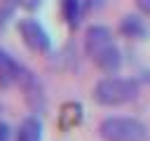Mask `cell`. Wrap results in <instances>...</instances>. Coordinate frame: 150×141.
I'll use <instances>...</instances> for the list:
<instances>
[{
    "label": "cell",
    "mask_w": 150,
    "mask_h": 141,
    "mask_svg": "<svg viewBox=\"0 0 150 141\" xmlns=\"http://www.w3.org/2000/svg\"><path fill=\"white\" fill-rule=\"evenodd\" d=\"M84 52L87 56L94 61V66L103 73H115L120 66H122V52L120 47L115 45V38H112V31L108 26H89L87 28V35H84Z\"/></svg>",
    "instance_id": "1"
},
{
    "label": "cell",
    "mask_w": 150,
    "mask_h": 141,
    "mask_svg": "<svg viewBox=\"0 0 150 141\" xmlns=\"http://www.w3.org/2000/svg\"><path fill=\"white\" fill-rule=\"evenodd\" d=\"M141 87L134 78H122V75H105L101 78L94 89H91V96L98 106H105V108H115V106H124V103H131L136 96H138Z\"/></svg>",
    "instance_id": "2"
},
{
    "label": "cell",
    "mask_w": 150,
    "mask_h": 141,
    "mask_svg": "<svg viewBox=\"0 0 150 141\" xmlns=\"http://www.w3.org/2000/svg\"><path fill=\"white\" fill-rule=\"evenodd\" d=\"M98 136L103 141H145L148 127L127 115H110L98 122Z\"/></svg>",
    "instance_id": "3"
},
{
    "label": "cell",
    "mask_w": 150,
    "mask_h": 141,
    "mask_svg": "<svg viewBox=\"0 0 150 141\" xmlns=\"http://www.w3.org/2000/svg\"><path fill=\"white\" fill-rule=\"evenodd\" d=\"M16 28H19V35H21L23 45H26L30 52H38V54L49 52V47H52L49 33L42 28V24H40L38 19L26 16V19H21V21L16 24Z\"/></svg>",
    "instance_id": "4"
},
{
    "label": "cell",
    "mask_w": 150,
    "mask_h": 141,
    "mask_svg": "<svg viewBox=\"0 0 150 141\" xmlns=\"http://www.w3.org/2000/svg\"><path fill=\"white\" fill-rule=\"evenodd\" d=\"M26 73H28V68L21 61H16L7 49L0 47V87L9 89V87L21 85V80H23Z\"/></svg>",
    "instance_id": "5"
},
{
    "label": "cell",
    "mask_w": 150,
    "mask_h": 141,
    "mask_svg": "<svg viewBox=\"0 0 150 141\" xmlns=\"http://www.w3.org/2000/svg\"><path fill=\"white\" fill-rule=\"evenodd\" d=\"M120 33L129 40H143L148 35V24L138 16V14H127L120 21Z\"/></svg>",
    "instance_id": "6"
},
{
    "label": "cell",
    "mask_w": 150,
    "mask_h": 141,
    "mask_svg": "<svg viewBox=\"0 0 150 141\" xmlns=\"http://www.w3.org/2000/svg\"><path fill=\"white\" fill-rule=\"evenodd\" d=\"M16 141H42V122L35 115H28L16 127Z\"/></svg>",
    "instance_id": "7"
},
{
    "label": "cell",
    "mask_w": 150,
    "mask_h": 141,
    "mask_svg": "<svg viewBox=\"0 0 150 141\" xmlns=\"http://www.w3.org/2000/svg\"><path fill=\"white\" fill-rule=\"evenodd\" d=\"M61 14L70 28H77L82 19V0H61Z\"/></svg>",
    "instance_id": "8"
},
{
    "label": "cell",
    "mask_w": 150,
    "mask_h": 141,
    "mask_svg": "<svg viewBox=\"0 0 150 141\" xmlns=\"http://www.w3.org/2000/svg\"><path fill=\"white\" fill-rule=\"evenodd\" d=\"M40 2L42 0H14V5H19L23 9H35V7H40Z\"/></svg>",
    "instance_id": "9"
},
{
    "label": "cell",
    "mask_w": 150,
    "mask_h": 141,
    "mask_svg": "<svg viewBox=\"0 0 150 141\" xmlns=\"http://www.w3.org/2000/svg\"><path fill=\"white\" fill-rule=\"evenodd\" d=\"M9 136H12L9 125H7L5 120H0V141H9Z\"/></svg>",
    "instance_id": "10"
},
{
    "label": "cell",
    "mask_w": 150,
    "mask_h": 141,
    "mask_svg": "<svg viewBox=\"0 0 150 141\" xmlns=\"http://www.w3.org/2000/svg\"><path fill=\"white\" fill-rule=\"evenodd\" d=\"M136 7H138L143 14H150V0H136Z\"/></svg>",
    "instance_id": "11"
},
{
    "label": "cell",
    "mask_w": 150,
    "mask_h": 141,
    "mask_svg": "<svg viewBox=\"0 0 150 141\" xmlns=\"http://www.w3.org/2000/svg\"><path fill=\"white\" fill-rule=\"evenodd\" d=\"M103 5V0H89L87 2V9H91V7H101Z\"/></svg>",
    "instance_id": "12"
}]
</instances>
